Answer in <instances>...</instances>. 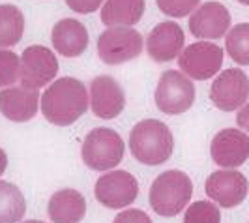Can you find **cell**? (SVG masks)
<instances>
[{
    "label": "cell",
    "mask_w": 249,
    "mask_h": 223,
    "mask_svg": "<svg viewBox=\"0 0 249 223\" xmlns=\"http://www.w3.org/2000/svg\"><path fill=\"white\" fill-rule=\"evenodd\" d=\"M23 223H45V222H39V220H26V222Z\"/></svg>",
    "instance_id": "30"
},
{
    "label": "cell",
    "mask_w": 249,
    "mask_h": 223,
    "mask_svg": "<svg viewBox=\"0 0 249 223\" xmlns=\"http://www.w3.org/2000/svg\"><path fill=\"white\" fill-rule=\"evenodd\" d=\"M144 0H105L101 23L107 26H133L142 19Z\"/></svg>",
    "instance_id": "19"
},
{
    "label": "cell",
    "mask_w": 249,
    "mask_h": 223,
    "mask_svg": "<svg viewBox=\"0 0 249 223\" xmlns=\"http://www.w3.org/2000/svg\"><path fill=\"white\" fill-rule=\"evenodd\" d=\"M6 167H8V156H6V152L0 149V176L6 173Z\"/></svg>",
    "instance_id": "29"
},
{
    "label": "cell",
    "mask_w": 249,
    "mask_h": 223,
    "mask_svg": "<svg viewBox=\"0 0 249 223\" xmlns=\"http://www.w3.org/2000/svg\"><path fill=\"white\" fill-rule=\"evenodd\" d=\"M39 99L37 90L13 85L0 92V112L12 122H28L37 114Z\"/></svg>",
    "instance_id": "16"
},
{
    "label": "cell",
    "mask_w": 249,
    "mask_h": 223,
    "mask_svg": "<svg viewBox=\"0 0 249 223\" xmlns=\"http://www.w3.org/2000/svg\"><path fill=\"white\" fill-rule=\"evenodd\" d=\"M94 195L103 206L118 210L125 208L139 197V182L137 178L127 171H111L101 174L94 187Z\"/></svg>",
    "instance_id": "9"
},
{
    "label": "cell",
    "mask_w": 249,
    "mask_h": 223,
    "mask_svg": "<svg viewBox=\"0 0 249 223\" xmlns=\"http://www.w3.org/2000/svg\"><path fill=\"white\" fill-rule=\"evenodd\" d=\"M158 8L169 17H187L199 8L200 0H156Z\"/></svg>",
    "instance_id": "25"
},
{
    "label": "cell",
    "mask_w": 249,
    "mask_h": 223,
    "mask_svg": "<svg viewBox=\"0 0 249 223\" xmlns=\"http://www.w3.org/2000/svg\"><path fill=\"white\" fill-rule=\"evenodd\" d=\"M236 124L238 128H242V131L249 133V101L244 107H240V111L236 114Z\"/></svg>",
    "instance_id": "28"
},
{
    "label": "cell",
    "mask_w": 249,
    "mask_h": 223,
    "mask_svg": "<svg viewBox=\"0 0 249 223\" xmlns=\"http://www.w3.org/2000/svg\"><path fill=\"white\" fill-rule=\"evenodd\" d=\"M25 34V15L13 4L0 6V49L13 47Z\"/></svg>",
    "instance_id": "20"
},
{
    "label": "cell",
    "mask_w": 249,
    "mask_h": 223,
    "mask_svg": "<svg viewBox=\"0 0 249 223\" xmlns=\"http://www.w3.org/2000/svg\"><path fill=\"white\" fill-rule=\"evenodd\" d=\"M206 195L223 208H234L242 204L249 193V182L242 173L234 169H221L206 178Z\"/></svg>",
    "instance_id": "11"
},
{
    "label": "cell",
    "mask_w": 249,
    "mask_h": 223,
    "mask_svg": "<svg viewBox=\"0 0 249 223\" xmlns=\"http://www.w3.org/2000/svg\"><path fill=\"white\" fill-rule=\"evenodd\" d=\"M129 150L139 163L161 165L173 156L175 137L165 122L146 118L133 126L129 133Z\"/></svg>",
    "instance_id": "2"
},
{
    "label": "cell",
    "mask_w": 249,
    "mask_h": 223,
    "mask_svg": "<svg viewBox=\"0 0 249 223\" xmlns=\"http://www.w3.org/2000/svg\"><path fill=\"white\" fill-rule=\"evenodd\" d=\"M231 28V13L221 2H204L189 17V30L204 41L223 37Z\"/></svg>",
    "instance_id": "14"
},
{
    "label": "cell",
    "mask_w": 249,
    "mask_h": 223,
    "mask_svg": "<svg viewBox=\"0 0 249 223\" xmlns=\"http://www.w3.org/2000/svg\"><path fill=\"white\" fill-rule=\"evenodd\" d=\"M186 36L178 23L163 21L158 26L152 28V32L146 37V51L154 62H171L184 51Z\"/></svg>",
    "instance_id": "15"
},
{
    "label": "cell",
    "mask_w": 249,
    "mask_h": 223,
    "mask_svg": "<svg viewBox=\"0 0 249 223\" xmlns=\"http://www.w3.org/2000/svg\"><path fill=\"white\" fill-rule=\"evenodd\" d=\"M210 154L215 165L223 169H236L249 158V135L236 128L221 130L212 139Z\"/></svg>",
    "instance_id": "13"
},
{
    "label": "cell",
    "mask_w": 249,
    "mask_h": 223,
    "mask_svg": "<svg viewBox=\"0 0 249 223\" xmlns=\"http://www.w3.org/2000/svg\"><path fill=\"white\" fill-rule=\"evenodd\" d=\"M184 223H221V212L213 203L195 201L186 210Z\"/></svg>",
    "instance_id": "23"
},
{
    "label": "cell",
    "mask_w": 249,
    "mask_h": 223,
    "mask_svg": "<svg viewBox=\"0 0 249 223\" xmlns=\"http://www.w3.org/2000/svg\"><path fill=\"white\" fill-rule=\"evenodd\" d=\"M47 212L53 223H81L87 216V199L81 191L66 187L53 193Z\"/></svg>",
    "instance_id": "18"
},
{
    "label": "cell",
    "mask_w": 249,
    "mask_h": 223,
    "mask_svg": "<svg viewBox=\"0 0 249 223\" xmlns=\"http://www.w3.org/2000/svg\"><path fill=\"white\" fill-rule=\"evenodd\" d=\"M195 85L184 72L167 70L163 72L156 87V105L165 114H182L195 103Z\"/></svg>",
    "instance_id": "5"
},
{
    "label": "cell",
    "mask_w": 249,
    "mask_h": 223,
    "mask_svg": "<svg viewBox=\"0 0 249 223\" xmlns=\"http://www.w3.org/2000/svg\"><path fill=\"white\" fill-rule=\"evenodd\" d=\"M53 47L58 55L68 56V58H75L81 56L88 47V30L87 26L83 25L77 19H62L56 25L53 26Z\"/></svg>",
    "instance_id": "17"
},
{
    "label": "cell",
    "mask_w": 249,
    "mask_h": 223,
    "mask_svg": "<svg viewBox=\"0 0 249 223\" xmlns=\"http://www.w3.org/2000/svg\"><path fill=\"white\" fill-rule=\"evenodd\" d=\"M249 98V77L240 68L225 70L213 79L210 99L219 111L231 112L244 107Z\"/></svg>",
    "instance_id": "10"
},
{
    "label": "cell",
    "mask_w": 249,
    "mask_h": 223,
    "mask_svg": "<svg viewBox=\"0 0 249 223\" xmlns=\"http://www.w3.org/2000/svg\"><path fill=\"white\" fill-rule=\"evenodd\" d=\"M240 4H244V6H249V0H238Z\"/></svg>",
    "instance_id": "31"
},
{
    "label": "cell",
    "mask_w": 249,
    "mask_h": 223,
    "mask_svg": "<svg viewBox=\"0 0 249 223\" xmlns=\"http://www.w3.org/2000/svg\"><path fill=\"white\" fill-rule=\"evenodd\" d=\"M124 141L114 130L96 128L85 139L81 149V158L88 169L105 173L118 167V163L124 160Z\"/></svg>",
    "instance_id": "4"
},
{
    "label": "cell",
    "mask_w": 249,
    "mask_h": 223,
    "mask_svg": "<svg viewBox=\"0 0 249 223\" xmlns=\"http://www.w3.org/2000/svg\"><path fill=\"white\" fill-rule=\"evenodd\" d=\"M66 4L77 13H94L101 8L103 0H66Z\"/></svg>",
    "instance_id": "27"
},
{
    "label": "cell",
    "mask_w": 249,
    "mask_h": 223,
    "mask_svg": "<svg viewBox=\"0 0 249 223\" xmlns=\"http://www.w3.org/2000/svg\"><path fill=\"white\" fill-rule=\"evenodd\" d=\"M58 74V58L43 45H30L21 55V85L39 90L51 85Z\"/></svg>",
    "instance_id": "8"
},
{
    "label": "cell",
    "mask_w": 249,
    "mask_h": 223,
    "mask_svg": "<svg viewBox=\"0 0 249 223\" xmlns=\"http://www.w3.org/2000/svg\"><path fill=\"white\" fill-rule=\"evenodd\" d=\"M21 77V58L10 49H0V87L8 88Z\"/></svg>",
    "instance_id": "24"
},
{
    "label": "cell",
    "mask_w": 249,
    "mask_h": 223,
    "mask_svg": "<svg viewBox=\"0 0 249 223\" xmlns=\"http://www.w3.org/2000/svg\"><path fill=\"white\" fill-rule=\"evenodd\" d=\"M26 201L19 187L0 180V223H17L25 218Z\"/></svg>",
    "instance_id": "21"
},
{
    "label": "cell",
    "mask_w": 249,
    "mask_h": 223,
    "mask_svg": "<svg viewBox=\"0 0 249 223\" xmlns=\"http://www.w3.org/2000/svg\"><path fill=\"white\" fill-rule=\"evenodd\" d=\"M225 49L236 64L249 66V23H240L227 32Z\"/></svg>",
    "instance_id": "22"
},
{
    "label": "cell",
    "mask_w": 249,
    "mask_h": 223,
    "mask_svg": "<svg viewBox=\"0 0 249 223\" xmlns=\"http://www.w3.org/2000/svg\"><path fill=\"white\" fill-rule=\"evenodd\" d=\"M112 223H152V220L148 218V214L144 210L139 208H127V210L120 212Z\"/></svg>",
    "instance_id": "26"
},
{
    "label": "cell",
    "mask_w": 249,
    "mask_h": 223,
    "mask_svg": "<svg viewBox=\"0 0 249 223\" xmlns=\"http://www.w3.org/2000/svg\"><path fill=\"white\" fill-rule=\"evenodd\" d=\"M88 90L75 77L53 81L39 99L43 116L54 126H70L88 111Z\"/></svg>",
    "instance_id": "1"
},
{
    "label": "cell",
    "mask_w": 249,
    "mask_h": 223,
    "mask_svg": "<svg viewBox=\"0 0 249 223\" xmlns=\"http://www.w3.org/2000/svg\"><path fill=\"white\" fill-rule=\"evenodd\" d=\"M144 39L133 26H109L98 37V55L103 64L118 66L137 58Z\"/></svg>",
    "instance_id": "6"
},
{
    "label": "cell",
    "mask_w": 249,
    "mask_h": 223,
    "mask_svg": "<svg viewBox=\"0 0 249 223\" xmlns=\"http://www.w3.org/2000/svg\"><path fill=\"white\" fill-rule=\"evenodd\" d=\"M225 53L212 41H195L187 45L178 56V66L189 79L206 81L217 74L223 66Z\"/></svg>",
    "instance_id": "7"
},
{
    "label": "cell",
    "mask_w": 249,
    "mask_h": 223,
    "mask_svg": "<svg viewBox=\"0 0 249 223\" xmlns=\"http://www.w3.org/2000/svg\"><path fill=\"white\" fill-rule=\"evenodd\" d=\"M193 195V182L186 173L171 169L161 173L150 186V206L163 218H173L184 210Z\"/></svg>",
    "instance_id": "3"
},
{
    "label": "cell",
    "mask_w": 249,
    "mask_h": 223,
    "mask_svg": "<svg viewBox=\"0 0 249 223\" xmlns=\"http://www.w3.org/2000/svg\"><path fill=\"white\" fill-rule=\"evenodd\" d=\"M90 107L98 118H116L125 107L124 88L111 75H98L90 83Z\"/></svg>",
    "instance_id": "12"
}]
</instances>
